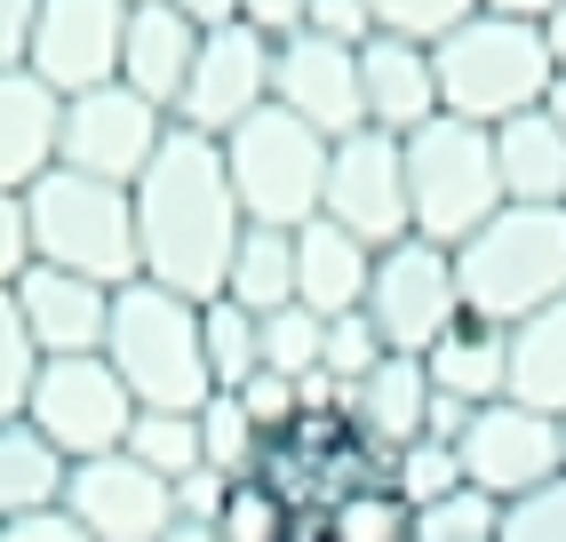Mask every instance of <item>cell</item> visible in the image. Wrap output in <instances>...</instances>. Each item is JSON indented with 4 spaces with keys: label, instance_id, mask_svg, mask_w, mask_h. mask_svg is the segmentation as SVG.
Masks as SVG:
<instances>
[{
    "label": "cell",
    "instance_id": "cell-49",
    "mask_svg": "<svg viewBox=\"0 0 566 542\" xmlns=\"http://www.w3.org/2000/svg\"><path fill=\"white\" fill-rule=\"evenodd\" d=\"M160 542H216V527H208V519H168Z\"/></svg>",
    "mask_w": 566,
    "mask_h": 542
},
{
    "label": "cell",
    "instance_id": "cell-6",
    "mask_svg": "<svg viewBox=\"0 0 566 542\" xmlns=\"http://www.w3.org/2000/svg\"><path fill=\"white\" fill-rule=\"evenodd\" d=\"M407 144V216H415V240H431L455 256L471 231L503 208V176H495V128H471V121H423Z\"/></svg>",
    "mask_w": 566,
    "mask_h": 542
},
{
    "label": "cell",
    "instance_id": "cell-19",
    "mask_svg": "<svg viewBox=\"0 0 566 542\" xmlns=\"http://www.w3.org/2000/svg\"><path fill=\"white\" fill-rule=\"evenodd\" d=\"M367 280H375V248L352 240L344 223L312 216L295 231V303H304L312 320H344L367 303Z\"/></svg>",
    "mask_w": 566,
    "mask_h": 542
},
{
    "label": "cell",
    "instance_id": "cell-4",
    "mask_svg": "<svg viewBox=\"0 0 566 542\" xmlns=\"http://www.w3.org/2000/svg\"><path fill=\"white\" fill-rule=\"evenodd\" d=\"M455 288L471 320L518 327L566 295V208H495L455 248Z\"/></svg>",
    "mask_w": 566,
    "mask_h": 542
},
{
    "label": "cell",
    "instance_id": "cell-21",
    "mask_svg": "<svg viewBox=\"0 0 566 542\" xmlns=\"http://www.w3.org/2000/svg\"><path fill=\"white\" fill-rule=\"evenodd\" d=\"M423 375H431L439 399H463V407H495V399H511V327L463 312V320L423 352Z\"/></svg>",
    "mask_w": 566,
    "mask_h": 542
},
{
    "label": "cell",
    "instance_id": "cell-16",
    "mask_svg": "<svg viewBox=\"0 0 566 542\" xmlns=\"http://www.w3.org/2000/svg\"><path fill=\"white\" fill-rule=\"evenodd\" d=\"M64 511L96 542H160L168 519H176V494H168V479L144 471L136 455H88V462H72V479H64Z\"/></svg>",
    "mask_w": 566,
    "mask_h": 542
},
{
    "label": "cell",
    "instance_id": "cell-17",
    "mask_svg": "<svg viewBox=\"0 0 566 542\" xmlns=\"http://www.w3.org/2000/svg\"><path fill=\"white\" fill-rule=\"evenodd\" d=\"M9 295H17V320H24V335H32L41 359H88V352H104L112 295L120 288L81 280V271H56V263H32Z\"/></svg>",
    "mask_w": 566,
    "mask_h": 542
},
{
    "label": "cell",
    "instance_id": "cell-2",
    "mask_svg": "<svg viewBox=\"0 0 566 542\" xmlns=\"http://www.w3.org/2000/svg\"><path fill=\"white\" fill-rule=\"evenodd\" d=\"M104 359H112V375L128 383L136 407L200 415V407L216 399L208 352H200V303H192V295H168V288H153V280H128L120 295H112Z\"/></svg>",
    "mask_w": 566,
    "mask_h": 542
},
{
    "label": "cell",
    "instance_id": "cell-35",
    "mask_svg": "<svg viewBox=\"0 0 566 542\" xmlns=\"http://www.w3.org/2000/svg\"><path fill=\"white\" fill-rule=\"evenodd\" d=\"M495 534H503V502L479 487H455L415 511V542H495Z\"/></svg>",
    "mask_w": 566,
    "mask_h": 542
},
{
    "label": "cell",
    "instance_id": "cell-48",
    "mask_svg": "<svg viewBox=\"0 0 566 542\" xmlns=\"http://www.w3.org/2000/svg\"><path fill=\"white\" fill-rule=\"evenodd\" d=\"M479 9H486V17H518V24H551L566 0H479Z\"/></svg>",
    "mask_w": 566,
    "mask_h": 542
},
{
    "label": "cell",
    "instance_id": "cell-20",
    "mask_svg": "<svg viewBox=\"0 0 566 542\" xmlns=\"http://www.w3.org/2000/svg\"><path fill=\"white\" fill-rule=\"evenodd\" d=\"M192 56H200V24H184L168 0H144V9H128V32H120V88H136L144 104L176 112Z\"/></svg>",
    "mask_w": 566,
    "mask_h": 542
},
{
    "label": "cell",
    "instance_id": "cell-9",
    "mask_svg": "<svg viewBox=\"0 0 566 542\" xmlns=\"http://www.w3.org/2000/svg\"><path fill=\"white\" fill-rule=\"evenodd\" d=\"M359 312L375 320L384 352L399 359H423L431 343L463 320V288H455V256L431 248V240H399L375 256V280H367V303Z\"/></svg>",
    "mask_w": 566,
    "mask_h": 542
},
{
    "label": "cell",
    "instance_id": "cell-29",
    "mask_svg": "<svg viewBox=\"0 0 566 542\" xmlns=\"http://www.w3.org/2000/svg\"><path fill=\"white\" fill-rule=\"evenodd\" d=\"M200 352H208V383H216V392H240V383L263 367V352H255V312H240L232 295H208V303H200Z\"/></svg>",
    "mask_w": 566,
    "mask_h": 542
},
{
    "label": "cell",
    "instance_id": "cell-24",
    "mask_svg": "<svg viewBox=\"0 0 566 542\" xmlns=\"http://www.w3.org/2000/svg\"><path fill=\"white\" fill-rule=\"evenodd\" d=\"M423 423H431V375H423V359H384L359 392H352V431L375 447V455H399V447H415L423 439Z\"/></svg>",
    "mask_w": 566,
    "mask_h": 542
},
{
    "label": "cell",
    "instance_id": "cell-12",
    "mask_svg": "<svg viewBox=\"0 0 566 542\" xmlns=\"http://www.w3.org/2000/svg\"><path fill=\"white\" fill-rule=\"evenodd\" d=\"M160 144H168V112L144 104L120 81H104L88 96H64V112H56V168H81V176H104V184H136Z\"/></svg>",
    "mask_w": 566,
    "mask_h": 542
},
{
    "label": "cell",
    "instance_id": "cell-5",
    "mask_svg": "<svg viewBox=\"0 0 566 542\" xmlns=\"http://www.w3.org/2000/svg\"><path fill=\"white\" fill-rule=\"evenodd\" d=\"M24 216H32V256H41V263L81 271V280H104V288L144 280L128 184H104V176H81V168H49L41 184L24 191Z\"/></svg>",
    "mask_w": 566,
    "mask_h": 542
},
{
    "label": "cell",
    "instance_id": "cell-23",
    "mask_svg": "<svg viewBox=\"0 0 566 542\" xmlns=\"http://www.w3.org/2000/svg\"><path fill=\"white\" fill-rule=\"evenodd\" d=\"M56 112L64 96H49L32 72H0V191H32L56 168Z\"/></svg>",
    "mask_w": 566,
    "mask_h": 542
},
{
    "label": "cell",
    "instance_id": "cell-44",
    "mask_svg": "<svg viewBox=\"0 0 566 542\" xmlns=\"http://www.w3.org/2000/svg\"><path fill=\"white\" fill-rule=\"evenodd\" d=\"M168 494H176V519H208V527H216V511H223V494H232V479L200 462V471H192V479H176Z\"/></svg>",
    "mask_w": 566,
    "mask_h": 542
},
{
    "label": "cell",
    "instance_id": "cell-52",
    "mask_svg": "<svg viewBox=\"0 0 566 542\" xmlns=\"http://www.w3.org/2000/svg\"><path fill=\"white\" fill-rule=\"evenodd\" d=\"M295 542H327V534H319V519H304V527H295Z\"/></svg>",
    "mask_w": 566,
    "mask_h": 542
},
{
    "label": "cell",
    "instance_id": "cell-14",
    "mask_svg": "<svg viewBox=\"0 0 566 542\" xmlns=\"http://www.w3.org/2000/svg\"><path fill=\"white\" fill-rule=\"evenodd\" d=\"M120 32H128V0H41L24 72L49 96H88L120 81Z\"/></svg>",
    "mask_w": 566,
    "mask_h": 542
},
{
    "label": "cell",
    "instance_id": "cell-30",
    "mask_svg": "<svg viewBox=\"0 0 566 542\" xmlns=\"http://www.w3.org/2000/svg\"><path fill=\"white\" fill-rule=\"evenodd\" d=\"M319 534L327 542H415V511L375 479V487H352V494H335L327 511H319Z\"/></svg>",
    "mask_w": 566,
    "mask_h": 542
},
{
    "label": "cell",
    "instance_id": "cell-47",
    "mask_svg": "<svg viewBox=\"0 0 566 542\" xmlns=\"http://www.w3.org/2000/svg\"><path fill=\"white\" fill-rule=\"evenodd\" d=\"M168 9H176L184 24H200V32H216V24H240V0H168Z\"/></svg>",
    "mask_w": 566,
    "mask_h": 542
},
{
    "label": "cell",
    "instance_id": "cell-15",
    "mask_svg": "<svg viewBox=\"0 0 566 542\" xmlns=\"http://www.w3.org/2000/svg\"><path fill=\"white\" fill-rule=\"evenodd\" d=\"M272 104L295 112L312 136L344 144L367 128V88H359V49H335V41H312V32H295V41L272 49Z\"/></svg>",
    "mask_w": 566,
    "mask_h": 542
},
{
    "label": "cell",
    "instance_id": "cell-33",
    "mask_svg": "<svg viewBox=\"0 0 566 542\" xmlns=\"http://www.w3.org/2000/svg\"><path fill=\"white\" fill-rule=\"evenodd\" d=\"M384 487L407 502V511H423V502H439V494L463 487V462H455V447H447V439H415V447H399V455L384 462Z\"/></svg>",
    "mask_w": 566,
    "mask_h": 542
},
{
    "label": "cell",
    "instance_id": "cell-53",
    "mask_svg": "<svg viewBox=\"0 0 566 542\" xmlns=\"http://www.w3.org/2000/svg\"><path fill=\"white\" fill-rule=\"evenodd\" d=\"M128 9H144V0H128Z\"/></svg>",
    "mask_w": 566,
    "mask_h": 542
},
{
    "label": "cell",
    "instance_id": "cell-43",
    "mask_svg": "<svg viewBox=\"0 0 566 542\" xmlns=\"http://www.w3.org/2000/svg\"><path fill=\"white\" fill-rule=\"evenodd\" d=\"M304 17H312V0H240V24L248 32H263V41H295V32H304Z\"/></svg>",
    "mask_w": 566,
    "mask_h": 542
},
{
    "label": "cell",
    "instance_id": "cell-25",
    "mask_svg": "<svg viewBox=\"0 0 566 542\" xmlns=\"http://www.w3.org/2000/svg\"><path fill=\"white\" fill-rule=\"evenodd\" d=\"M64 479H72V462L32 431L24 415L0 423V527L9 519H32V511H56L64 502Z\"/></svg>",
    "mask_w": 566,
    "mask_h": 542
},
{
    "label": "cell",
    "instance_id": "cell-10",
    "mask_svg": "<svg viewBox=\"0 0 566 542\" xmlns=\"http://www.w3.org/2000/svg\"><path fill=\"white\" fill-rule=\"evenodd\" d=\"M319 216L344 223L352 240H367L375 256L415 240L407 216V144L384 128H359L344 144H327V184H319Z\"/></svg>",
    "mask_w": 566,
    "mask_h": 542
},
{
    "label": "cell",
    "instance_id": "cell-38",
    "mask_svg": "<svg viewBox=\"0 0 566 542\" xmlns=\"http://www.w3.org/2000/svg\"><path fill=\"white\" fill-rule=\"evenodd\" d=\"M232 399L248 407V423L263 431V447H272V439H287L295 423H304V383H295V375H272V367H255Z\"/></svg>",
    "mask_w": 566,
    "mask_h": 542
},
{
    "label": "cell",
    "instance_id": "cell-26",
    "mask_svg": "<svg viewBox=\"0 0 566 542\" xmlns=\"http://www.w3.org/2000/svg\"><path fill=\"white\" fill-rule=\"evenodd\" d=\"M511 399L566 423V295L511 327Z\"/></svg>",
    "mask_w": 566,
    "mask_h": 542
},
{
    "label": "cell",
    "instance_id": "cell-18",
    "mask_svg": "<svg viewBox=\"0 0 566 542\" xmlns=\"http://www.w3.org/2000/svg\"><path fill=\"white\" fill-rule=\"evenodd\" d=\"M359 88H367V128H384V136H415L423 121H439V64L423 41L375 32L359 49Z\"/></svg>",
    "mask_w": 566,
    "mask_h": 542
},
{
    "label": "cell",
    "instance_id": "cell-36",
    "mask_svg": "<svg viewBox=\"0 0 566 542\" xmlns=\"http://www.w3.org/2000/svg\"><path fill=\"white\" fill-rule=\"evenodd\" d=\"M255 352H263V367H272V375H295V383H304V375L319 367V320L304 312V303L263 312V320H255Z\"/></svg>",
    "mask_w": 566,
    "mask_h": 542
},
{
    "label": "cell",
    "instance_id": "cell-8",
    "mask_svg": "<svg viewBox=\"0 0 566 542\" xmlns=\"http://www.w3.org/2000/svg\"><path fill=\"white\" fill-rule=\"evenodd\" d=\"M24 423L64 462H88V455H120L128 423H136V399H128V383L112 375L104 352H88V359H41V375H32V392H24Z\"/></svg>",
    "mask_w": 566,
    "mask_h": 542
},
{
    "label": "cell",
    "instance_id": "cell-22",
    "mask_svg": "<svg viewBox=\"0 0 566 542\" xmlns=\"http://www.w3.org/2000/svg\"><path fill=\"white\" fill-rule=\"evenodd\" d=\"M495 176L503 208H566V128L543 104L495 128Z\"/></svg>",
    "mask_w": 566,
    "mask_h": 542
},
{
    "label": "cell",
    "instance_id": "cell-46",
    "mask_svg": "<svg viewBox=\"0 0 566 542\" xmlns=\"http://www.w3.org/2000/svg\"><path fill=\"white\" fill-rule=\"evenodd\" d=\"M32 9H41V0H0V72H24V49H32Z\"/></svg>",
    "mask_w": 566,
    "mask_h": 542
},
{
    "label": "cell",
    "instance_id": "cell-1",
    "mask_svg": "<svg viewBox=\"0 0 566 542\" xmlns=\"http://www.w3.org/2000/svg\"><path fill=\"white\" fill-rule=\"evenodd\" d=\"M128 200H136L144 280L168 288V295H192V303L223 295V271H232V248L248 231V216L232 200V176H223V144L168 121V144L128 184Z\"/></svg>",
    "mask_w": 566,
    "mask_h": 542
},
{
    "label": "cell",
    "instance_id": "cell-28",
    "mask_svg": "<svg viewBox=\"0 0 566 542\" xmlns=\"http://www.w3.org/2000/svg\"><path fill=\"white\" fill-rule=\"evenodd\" d=\"M120 455H136L153 479H192L200 471V415H176V407H136V423H128V439H120Z\"/></svg>",
    "mask_w": 566,
    "mask_h": 542
},
{
    "label": "cell",
    "instance_id": "cell-51",
    "mask_svg": "<svg viewBox=\"0 0 566 542\" xmlns=\"http://www.w3.org/2000/svg\"><path fill=\"white\" fill-rule=\"evenodd\" d=\"M543 112H551V121L566 128V72H558V81H551V96H543Z\"/></svg>",
    "mask_w": 566,
    "mask_h": 542
},
{
    "label": "cell",
    "instance_id": "cell-11",
    "mask_svg": "<svg viewBox=\"0 0 566 542\" xmlns=\"http://www.w3.org/2000/svg\"><path fill=\"white\" fill-rule=\"evenodd\" d=\"M455 462H463V487L495 494V502H518L566 471V423L526 407V399H495L463 423L455 439Z\"/></svg>",
    "mask_w": 566,
    "mask_h": 542
},
{
    "label": "cell",
    "instance_id": "cell-41",
    "mask_svg": "<svg viewBox=\"0 0 566 542\" xmlns=\"http://www.w3.org/2000/svg\"><path fill=\"white\" fill-rule=\"evenodd\" d=\"M304 32H312V41H335V49H367L375 41V9H367V0H312Z\"/></svg>",
    "mask_w": 566,
    "mask_h": 542
},
{
    "label": "cell",
    "instance_id": "cell-32",
    "mask_svg": "<svg viewBox=\"0 0 566 542\" xmlns=\"http://www.w3.org/2000/svg\"><path fill=\"white\" fill-rule=\"evenodd\" d=\"M200 462L223 471V479H255V462H263V431L248 423V407L232 392H216L200 407Z\"/></svg>",
    "mask_w": 566,
    "mask_h": 542
},
{
    "label": "cell",
    "instance_id": "cell-3",
    "mask_svg": "<svg viewBox=\"0 0 566 542\" xmlns=\"http://www.w3.org/2000/svg\"><path fill=\"white\" fill-rule=\"evenodd\" d=\"M439 64V112L447 121H471V128H503L518 112H535L558 81L543 24H518V17H471L455 24L447 41L431 49Z\"/></svg>",
    "mask_w": 566,
    "mask_h": 542
},
{
    "label": "cell",
    "instance_id": "cell-45",
    "mask_svg": "<svg viewBox=\"0 0 566 542\" xmlns=\"http://www.w3.org/2000/svg\"><path fill=\"white\" fill-rule=\"evenodd\" d=\"M0 542H96L81 519H72L64 511V502H56V511H32V519H9V527H0Z\"/></svg>",
    "mask_w": 566,
    "mask_h": 542
},
{
    "label": "cell",
    "instance_id": "cell-31",
    "mask_svg": "<svg viewBox=\"0 0 566 542\" xmlns=\"http://www.w3.org/2000/svg\"><path fill=\"white\" fill-rule=\"evenodd\" d=\"M295 527H304V511L263 479H232V494L216 511V542H295Z\"/></svg>",
    "mask_w": 566,
    "mask_h": 542
},
{
    "label": "cell",
    "instance_id": "cell-42",
    "mask_svg": "<svg viewBox=\"0 0 566 542\" xmlns=\"http://www.w3.org/2000/svg\"><path fill=\"white\" fill-rule=\"evenodd\" d=\"M32 263H41V256H32V216H24V191H0V288H17Z\"/></svg>",
    "mask_w": 566,
    "mask_h": 542
},
{
    "label": "cell",
    "instance_id": "cell-50",
    "mask_svg": "<svg viewBox=\"0 0 566 542\" xmlns=\"http://www.w3.org/2000/svg\"><path fill=\"white\" fill-rule=\"evenodd\" d=\"M543 41H551V64H558V72H566V9H558V17H551V24H543Z\"/></svg>",
    "mask_w": 566,
    "mask_h": 542
},
{
    "label": "cell",
    "instance_id": "cell-27",
    "mask_svg": "<svg viewBox=\"0 0 566 542\" xmlns=\"http://www.w3.org/2000/svg\"><path fill=\"white\" fill-rule=\"evenodd\" d=\"M223 295L240 303V312H287L295 303V231H263L248 223L240 248H232V271H223Z\"/></svg>",
    "mask_w": 566,
    "mask_h": 542
},
{
    "label": "cell",
    "instance_id": "cell-7",
    "mask_svg": "<svg viewBox=\"0 0 566 542\" xmlns=\"http://www.w3.org/2000/svg\"><path fill=\"white\" fill-rule=\"evenodd\" d=\"M223 176L248 223L263 231H304L319 216V184H327V136H312L295 112L263 104L223 136Z\"/></svg>",
    "mask_w": 566,
    "mask_h": 542
},
{
    "label": "cell",
    "instance_id": "cell-39",
    "mask_svg": "<svg viewBox=\"0 0 566 542\" xmlns=\"http://www.w3.org/2000/svg\"><path fill=\"white\" fill-rule=\"evenodd\" d=\"M32 375H41V352H32V335H24V320H17V295L0 288V423L24 415Z\"/></svg>",
    "mask_w": 566,
    "mask_h": 542
},
{
    "label": "cell",
    "instance_id": "cell-13",
    "mask_svg": "<svg viewBox=\"0 0 566 542\" xmlns=\"http://www.w3.org/2000/svg\"><path fill=\"white\" fill-rule=\"evenodd\" d=\"M263 104H272V41L248 24H216V32H200V56L184 72V96H176L168 121L223 144Z\"/></svg>",
    "mask_w": 566,
    "mask_h": 542
},
{
    "label": "cell",
    "instance_id": "cell-37",
    "mask_svg": "<svg viewBox=\"0 0 566 542\" xmlns=\"http://www.w3.org/2000/svg\"><path fill=\"white\" fill-rule=\"evenodd\" d=\"M367 9H375V32L439 49L455 24H471V17H479V0H367Z\"/></svg>",
    "mask_w": 566,
    "mask_h": 542
},
{
    "label": "cell",
    "instance_id": "cell-40",
    "mask_svg": "<svg viewBox=\"0 0 566 542\" xmlns=\"http://www.w3.org/2000/svg\"><path fill=\"white\" fill-rule=\"evenodd\" d=\"M495 542H566V471L535 494H518L503 502V534Z\"/></svg>",
    "mask_w": 566,
    "mask_h": 542
},
{
    "label": "cell",
    "instance_id": "cell-34",
    "mask_svg": "<svg viewBox=\"0 0 566 542\" xmlns=\"http://www.w3.org/2000/svg\"><path fill=\"white\" fill-rule=\"evenodd\" d=\"M384 335H375L367 312H344V320H319V375L327 383H344V392H359V383L384 367Z\"/></svg>",
    "mask_w": 566,
    "mask_h": 542
}]
</instances>
